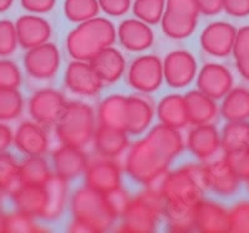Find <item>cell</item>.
Masks as SVG:
<instances>
[{
    "mask_svg": "<svg viewBox=\"0 0 249 233\" xmlns=\"http://www.w3.org/2000/svg\"><path fill=\"white\" fill-rule=\"evenodd\" d=\"M183 145L178 129L159 124L131 146L124 160V170L136 183L152 186L168 171Z\"/></svg>",
    "mask_w": 249,
    "mask_h": 233,
    "instance_id": "6da1fadb",
    "label": "cell"
},
{
    "mask_svg": "<svg viewBox=\"0 0 249 233\" xmlns=\"http://www.w3.org/2000/svg\"><path fill=\"white\" fill-rule=\"evenodd\" d=\"M117 31L110 20L92 17L80 23L66 37V48L74 60L90 61L100 51L112 46Z\"/></svg>",
    "mask_w": 249,
    "mask_h": 233,
    "instance_id": "7a4b0ae2",
    "label": "cell"
},
{
    "mask_svg": "<svg viewBox=\"0 0 249 233\" xmlns=\"http://www.w3.org/2000/svg\"><path fill=\"white\" fill-rule=\"evenodd\" d=\"M159 188L166 201L196 206L204 199V192L208 190L204 165L187 164L173 171H167Z\"/></svg>",
    "mask_w": 249,
    "mask_h": 233,
    "instance_id": "3957f363",
    "label": "cell"
},
{
    "mask_svg": "<svg viewBox=\"0 0 249 233\" xmlns=\"http://www.w3.org/2000/svg\"><path fill=\"white\" fill-rule=\"evenodd\" d=\"M166 200L159 187L147 186L144 191L130 200V203L122 214L120 232L148 233L157 228L163 217Z\"/></svg>",
    "mask_w": 249,
    "mask_h": 233,
    "instance_id": "277c9868",
    "label": "cell"
},
{
    "mask_svg": "<svg viewBox=\"0 0 249 233\" xmlns=\"http://www.w3.org/2000/svg\"><path fill=\"white\" fill-rule=\"evenodd\" d=\"M70 207L74 219L84 223L90 232H106L117 218L108 206L105 194L88 186L74 192L71 196Z\"/></svg>",
    "mask_w": 249,
    "mask_h": 233,
    "instance_id": "5b68a950",
    "label": "cell"
},
{
    "mask_svg": "<svg viewBox=\"0 0 249 233\" xmlns=\"http://www.w3.org/2000/svg\"><path fill=\"white\" fill-rule=\"evenodd\" d=\"M95 113L82 102H68L56 123V135L64 145L84 148L93 139L96 130Z\"/></svg>",
    "mask_w": 249,
    "mask_h": 233,
    "instance_id": "8992f818",
    "label": "cell"
},
{
    "mask_svg": "<svg viewBox=\"0 0 249 233\" xmlns=\"http://www.w3.org/2000/svg\"><path fill=\"white\" fill-rule=\"evenodd\" d=\"M127 82L139 92H155L163 82V62L155 55L137 57L128 68Z\"/></svg>",
    "mask_w": 249,
    "mask_h": 233,
    "instance_id": "52a82bcc",
    "label": "cell"
},
{
    "mask_svg": "<svg viewBox=\"0 0 249 233\" xmlns=\"http://www.w3.org/2000/svg\"><path fill=\"white\" fill-rule=\"evenodd\" d=\"M66 103L61 93L45 88L35 92L29 99V113L31 118L43 126L56 125Z\"/></svg>",
    "mask_w": 249,
    "mask_h": 233,
    "instance_id": "ba28073f",
    "label": "cell"
},
{
    "mask_svg": "<svg viewBox=\"0 0 249 233\" xmlns=\"http://www.w3.org/2000/svg\"><path fill=\"white\" fill-rule=\"evenodd\" d=\"M197 75V61L186 50L171 51L163 61V79L172 88H183Z\"/></svg>",
    "mask_w": 249,
    "mask_h": 233,
    "instance_id": "9c48e42d",
    "label": "cell"
},
{
    "mask_svg": "<svg viewBox=\"0 0 249 233\" xmlns=\"http://www.w3.org/2000/svg\"><path fill=\"white\" fill-rule=\"evenodd\" d=\"M60 66V52L55 44L45 42L28 50L24 56V67L29 76L36 79H48L55 76Z\"/></svg>",
    "mask_w": 249,
    "mask_h": 233,
    "instance_id": "30bf717a",
    "label": "cell"
},
{
    "mask_svg": "<svg viewBox=\"0 0 249 233\" xmlns=\"http://www.w3.org/2000/svg\"><path fill=\"white\" fill-rule=\"evenodd\" d=\"M64 79L68 90L79 96H96L104 86L90 62L81 60H74L69 63Z\"/></svg>",
    "mask_w": 249,
    "mask_h": 233,
    "instance_id": "8fae6325",
    "label": "cell"
},
{
    "mask_svg": "<svg viewBox=\"0 0 249 233\" xmlns=\"http://www.w3.org/2000/svg\"><path fill=\"white\" fill-rule=\"evenodd\" d=\"M85 186L107 194L121 186V169L113 159L102 157L90 163L85 170Z\"/></svg>",
    "mask_w": 249,
    "mask_h": 233,
    "instance_id": "7c38bea8",
    "label": "cell"
},
{
    "mask_svg": "<svg viewBox=\"0 0 249 233\" xmlns=\"http://www.w3.org/2000/svg\"><path fill=\"white\" fill-rule=\"evenodd\" d=\"M237 30L230 23L215 21L202 31L199 42L204 52L214 57H226L232 54Z\"/></svg>",
    "mask_w": 249,
    "mask_h": 233,
    "instance_id": "4fadbf2b",
    "label": "cell"
},
{
    "mask_svg": "<svg viewBox=\"0 0 249 233\" xmlns=\"http://www.w3.org/2000/svg\"><path fill=\"white\" fill-rule=\"evenodd\" d=\"M197 87L211 98H223L233 88L232 72L221 63H206L197 77Z\"/></svg>",
    "mask_w": 249,
    "mask_h": 233,
    "instance_id": "5bb4252c",
    "label": "cell"
},
{
    "mask_svg": "<svg viewBox=\"0 0 249 233\" xmlns=\"http://www.w3.org/2000/svg\"><path fill=\"white\" fill-rule=\"evenodd\" d=\"M13 143L26 156H43L49 148L48 133L35 121L23 122L18 126Z\"/></svg>",
    "mask_w": 249,
    "mask_h": 233,
    "instance_id": "9a60e30c",
    "label": "cell"
},
{
    "mask_svg": "<svg viewBox=\"0 0 249 233\" xmlns=\"http://www.w3.org/2000/svg\"><path fill=\"white\" fill-rule=\"evenodd\" d=\"M195 230L204 233L230 232L228 210L221 203L203 199L195 207Z\"/></svg>",
    "mask_w": 249,
    "mask_h": 233,
    "instance_id": "2e32d148",
    "label": "cell"
},
{
    "mask_svg": "<svg viewBox=\"0 0 249 233\" xmlns=\"http://www.w3.org/2000/svg\"><path fill=\"white\" fill-rule=\"evenodd\" d=\"M18 42L23 48L30 50L49 41L51 26L44 17L37 15H23L15 23Z\"/></svg>",
    "mask_w": 249,
    "mask_h": 233,
    "instance_id": "e0dca14e",
    "label": "cell"
},
{
    "mask_svg": "<svg viewBox=\"0 0 249 233\" xmlns=\"http://www.w3.org/2000/svg\"><path fill=\"white\" fill-rule=\"evenodd\" d=\"M89 157L81 148L64 145L53 153V166L55 174L65 180H72L85 172Z\"/></svg>",
    "mask_w": 249,
    "mask_h": 233,
    "instance_id": "ac0fdd59",
    "label": "cell"
},
{
    "mask_svg": "<svg viewBox=\"0 0 249 233\" xmlns=\"http://www.w3.org/2000/svg\"><path fill=\"white\" fill-rule=\"evenodd\" d=\"M207 186L219 196H231L238 191L241 179L224 159L204 165Z\"/></svg>",
    "mask_w": 249,
    "mask_h": 233,
    "instance_id": "d6986e66",
    "label": "cell"
},
{
    "mask_svg": "<svg viewBox=\"0 0 249 233\" xmlns=\"http://www.w3.org/2000/svg\"><path fill=\"white\" fill-rule=\"evenodd\" d=\"M187 146L196 157L207 160L221 148V134L211 123L193 125L187 137Z\"/></svg>",
    "mask_w": 249,
    "mask_h": 233,
    "instance_id": "ffe728a7",
    "label": "cell"
},
{
    "mask_svg": "<svg viewBox=\"0 0 249 233\" xmlns=\"http://www.w3.org/2000/svg\"><path fill=\"white\" fill-rule=\"evenodd\" d=\"M121 45L132 52H142L152 46L155 35L148 24L139 19H127L122 21L117 30Z\"/></svg>",
    "mask_w": 249,
    "mask_h": 233,
    "instance_id": "44dd1931",
    "label": "cell"
},
{
    "mask_svg": "<svg viewBox=\"0 0 249 233\" xmlns=\"http://www.w3.org/2000/svg\"><path fill=\"white\" fill-rule=\"evenodd\" d=\"M17 211L33 217H43L46 206V190L44 186L20 184L10 192Z\"/></svg>",
    "mask_w": 249,
    "mask_h": 233,
    "instance_id": "7402d4cb",
    "label": "cell"
},
{
    "mask_svg": "<svg viewBox=\"0 0 249 233\" xmlns=\"http://www.w3.org/2000/svg\"><path fill=\"white\" fill-rule=\"evenodd\" d=\"M101 81L106 84L115 83L126 70V60L117 48L108 46L89 61Z\"/></svg>",
    "mask_w": 249,
    "mask_h": 233,
    "instance_id": "603a6c76",
    "label": "cell"
},
{
    "mask_svg": "<svg viewBox=\"0 0 249 233\" xmlns=\"http://www.w3.org/2000/svg\"><path fill=\"white\" fill-rule=\"evenodd\" d=\"M93 145L100 156L115 159L127 149V133L111 126L99 125L93 134Z\"/></svg>",
    "mask_w": 249,
    "mask_h": 233,
    "instance_id": "cb8c5ba5",
    "label": "cell"
},
{
    "mask_svg": "<svg viewBox=\"0 0 249 233\" xmlns=\"http://www.w3.org/2000/svg\"><path fill=\"white\" fill-rule=\"evenodd\" d=\"M155 117V108L148 99L140 96L127 97L126 133L139 135L147 130Z\"/></svg>",
    "mask_w": 249,
    "mask_h": 233,
    "instance_id": "d4e9b609",
    "label": "cell"
},
{
    "mask_svg": "<svg viewBox=\"0 0 249 233\" xmlns=\"http://www.w3.org/2000/svg\"><path fill=\"white\" fill-rule=\"evenodd\" d=\"M188 124H208L217 117L218 107L215 99L204 94L199 90L191 91L184 96Z\"/></svg>",
    "mask_w": 249,
    "mask_h": 233,
    "instance_id": "484cf974",
    "label": "cell"
},
{
    "mask_svg": "<svg viewBox=\"0 0 249 233\" xmlns=\"http://www.w3.org/2000/svg\"><path fill=\"white\" fill-rule=\"evenodd\" d=\"M46 190V206L41 218L54 221L62 215L68 202V180L53 174L44 185Z\"/></svg>",
    "mask_w": 249,
    "mask_h": 233,
    "instance_id": "4316f807",
    "label": "cell"
},
{
    "mask_svg": "<svg viewBox=\"0 0 249 233\" xmlns=\"http://www.w3.org/2000/svg\"><path fill=\"white\" fill-rule=\"evenodd\" d=\"M126 113H127V97L121 96V94H112V96L106 97L100 103L99 109H97L99 125L124 130L126 129Z\"/></svg>",
    "mask_w": 249,
    "mask_h": 233,
    "instance_id": "83f0119b",
    "label": "cell"
},
{
    "mask_svg": "<svg viewBox=\"0 0 249 233\" xmlns=\"http://www.w3.org/2000/svg\"><path fill=\"white\" fill-rule=\"evenodd\" d=\"M157 115L163 125L175 129L184 128L188 124L184 96L173 93L163 97L157 106Z\"/></svg>",
    "mask_w": 249,
    "mask_h": 233,
    "instance_id": "f1b7e54d",
    "label": "cell"
},
{
    "mask_svg": "<svg viewBox=\"0 0 249 233\" xmlns=\"http://www.w3.org/2000/svg\"><path fill=\"white\" fill-rule=\"evenodd\" d=\"M195 207L181 202L166 201L163 217L168 230L176 233L195 231Z\"/></svg>",
    "mask_w": 249,
    "mask_h": 233,
    "instance_id": "f546056e",
    "label": "cell"
},
{
    "mask_svg": "<svg viewBox=\"0 0 249 233\" xmlns=\"http://www.w3.org/2000/svg\"><path fill=\"white\" fill-rule=\"evenodd\" d=\"M221 113L228 122L249 119V90L244 87L232 88L224 96Z\"/></svg>",
    "mask_w": 249,
    "mask_h": 233,
    "instance_id": "4dcf8cb0",
    "label": "cell"
},
{
    "mask_svg": "<svg viewBox=\"0 0 249 233\" xmlns=\"http://www.w3.org/2000/svg\"><path fill=\"white\" fill-rule=\"evenodd\" d=\"M161 25L162 31L166 34V36L175 40H182L192 35L193 31L196 30L197 17L164 10Z\"/></svg>",
    "mask_w": 249,
    "mask_h": 233,
    "instance_id": "1f68e13d",
    "label": "cell"
},
{
    "mask_svg": "<svg viewBox=\"0 0 249 233\" xmlns=\"http://www.w3.org/2000/svg\"><path fill=\"white\" fill-rule=\"evenodd\" d=\"M51 175L53 172L43 156H28V159L20 164V184L44 186Z\"/></svg>",
    "mask_w": 249,
    "mask_h": 233,
    "instance_id": "d6a6232c",
    "label": "cell"
},
{
    "mask_svg": "<svg viewBox=\"0 0 249 233\" xmlns=\"http://www.w3.org/2000/svg\"><path fill=\"white\" fill-rule=\"evenodd\" d=\"M249 139V123L247 121L228 122L221 133V146L226 153L246 148Z\"/></svg>",
    "mask_w": 249,
    "mask_h": 233,
    "instance_id": "836d02e7",
    "label": "cell"
},
{
    "mask_svg": "<svg viewBox=\"0 0 249 233\" xmlns=\"http://www.w3.org/2000/svg\"><path fill=\"white\" fill-rule=\"evenodd\" d=\"M100 5L97 0H65L64 13L72 23H84L86 20L96 17Z\"/></svg>",
    "mask_w": 249,
    "mask_h": 233,
    "instance_id": "e575fe53",
    "label": "cell"
},
{
    "mask_svg": "<svg viewBox=\"0 0 249 233\" xmlns=\"http://www.w3.org/2000/svg\"><path fill=\"white\" fill-rule=\"evenodd\" d=\"M166 10V0H135L133 14L148 25L161 23Z\"/></svg>",
    "mask_w": 249,
    "mask_h": 233,
    "instance_id": "d590c367",
    "label": "cell"
},
{
    "mask_svg": "<svg viewBox=\"0 0 249 233\" xmlns=\"http://www.w3.org/2000/svg\"><path fill=\"white\" fill-rule=\"evenodd\" d=\"M20 164L9 153H0V187L5 192H10L20 185Z\"/></svg>",
    "mask_w": 249,
    "mask_h": 233,
    "instance_id": "8d00e7d4",
    "label": "cell"
},
{
    "mask_svg": "<svg viewBox=\"0 0 249 233\" xmlns=\"http://www.w3.org/2000/svg\"><path fill=\"white\" fill-rule=\"evenodd\" d=\"M23 96L18 90L0 88V122L18 118L23 112Z\"/></svg>",
    "mask_w": 249,
    "mask_h": 233,
    "instance_id": "74e56055",
    "label": "cell"
},
{
    "mask_svg": "<svg viewBox=\"0 0 249 233\" xmlns=\"http://www.w3.org/2000/svg\"><path fill=\"white\" fill-rule=\"evenodd\" d=\"M35 222V217L28 214L15 211L10 215H5V228L4 232H44Z\"/></svg>",
    "mask_w": 249,
    "mask_h": 233,
    "instance_id": "f35d334b",
    "label": "cell"
},
{
    "mask_svg": "<svg viewBox=\"0 0 249 233\" xmlns=\"http://www.w3.org/2000/svg\"><path fill=\"white\" fill-rule=\"evenodd\" d=\"M228 231L249 233V201H239L228 210Z\"/></svg>",
    "mask_w": 249,
    "mask_h": 233,
    "instance_id": "ab89813d",
    "label": "cell"
},
{
    "mask_svg": "<svg viewBox=\"0 0 249 233\" xmlns=\"http://www.w3.org/2000/svg\"><path fill=\"white\" fill-rule=\"evenodd\" d=\"M18 45L19 42L15 24L10 20H0V57L14 54Z\"/></svg>",
    "mask_w": 249,
    "mask_h": 233,
    "instance_id": "60d3db41",
    "label": "cell"
},
{
    "mask_svg": "<svg viewBox=\"0 0 249 233\" xmlns=\"http://www.w3.org/2000/svg\"><path fill=\"white\" fill-rule=\"evenodd\" d=\"M224 160L232 168L239 179L248 181L249 180V150L247 148L232 150L226 153Z\"/></svg>",
    "mask_w": 249,
    "mask_h": 233,
    "instance_id": "b9f144b4",
    "label": "cell"
},
{
    "mask_svg": "<svg viewBox=\"0 0 249 233\" xmlns=\"http://www.w3.org/2000/svg\"><path fill=\"white\" fill-rule=\"evenodd\" d=\"M21 83V73L14 62L0 59V88L18 90Z\"/></svg>",
    "mask_w": 249,
    "mask_h": 233,
    "instance_id": "7bdbcfd3",
    "label": "cell"
},
{
    "mask_svg": "<svg viewBox=\"0 0 249 233\" xmlns=\"http://www.w3.org/2000/svg\"><path fill=\"white\" fill-rule=\"evenodd\" d=\"M105 197L107 200L108 206H110L111 210L113 211V214L116 215L117 217L122 216V214L124 212L131 200L130 195L127 194V191H124L121 186L105 194Z\"/></svg>",
    "mask_w": 249,
    "mask_h": 233,
    "instance_id": "ee69618b",
    "label": "cell"
},
{
    "mask_svg": "<svg viewBox=\"0 0 249 233\" xmlns=\"http://www.w3.org/2000/svg\"><path fill=\"white\" fill-rule=\"evenodd\" d=\"M166 10L196 17L199 14L196 0H166Z\"/></svg>",
    "mask_w": 249,
    "mask_h": 233,
    "instance_id": "f6af8a7d",
    "label": "cell"
},
{
    "mask_svg": "<svg viewBox=\"0 0 249 233\" xmlns=\"http://www.w3.org/2000/svg\"><path fill=\"white\" fill-rule=\"evenodd\" d=\"M232 54L235 60L249 56V25L237 30Z\"/></svg>",
    "mask_w": 249,
    "mask_h": 233,
    "instance_id": "bcb514c9",
    "label": "cell"
},
{
    "mask_svg": "<svg viewBox=\"0 0 249 233\" xmlns=\"http://www.w3.org/2000/svg\"><path fill=\"white\" fill-rule=\"evenodd\" d=\"M100 8L111 16H121L128 12L131 0H97Z\"/></svg>",
    "mask_w": 249,
    "mask_h": 233,
    "instance_id": "7dc6e473",
    "label": "cell"
},
{
    "mask_svg": "<svg viewBox=\"0 0 249 233\" xmlns=\"http://www.w3.org/2000/svg\"><path fill=\"white\" fill-rule=\"evenodd\" d=\"M223 10L231 16L244 17L249 15V0H224Z\"/></svg>",
    "mask_w": 249,
    "mask_h": 233,
    "instance_id": "c3c4849f",
    "label": "cell"
},
{
    "mask_svg": "<svg viewBox=\"0 0 249 233\" xmlns=\"http://www.w3.org/2000/svg\"><path fill=\"white\" fill-rule=\"evenodd\" d=\"M56 0H21V6L33 14H45L55 6Z\"/></svg>",
    "mask_w": 249,
    "mask_h": 233,
    "instance_id": "681fc988",
    "label": "cell"
},
{
    "mask_svg": "<svg viewBox=\"0 0 249 233\" xmlns=\"http://www.w3.org/2000/svg\"><path fill=\"white\" fill-rule=\"evenodd\" d=\"M198 10L207 16L217 15L223 10L224 0H196Z\"/></svg>",
    "mask_w": 249,
    "mask_h": 233,
    "instance_id": "f907efd6",
    "label": "cell"
},
{
    "mask_svg": "<svg viewBox=\"0 0 249 233\" xmlns=\"http://www.w3.org/2000/svg\"><path fill=\"white\" fill-rule=\"evenodd\" d=\"M13 139H14V133L10 129V126L0 122V153L6 152L9 145L13 143Z\"/></svg>",
    "mask_w": 249,
    "mask_h": 233,
    "instance_id": "816d5d0a",
    "label": "cell"
},
{
    "mask_svg": "<svg viewBox=\"0 0 249 233\" xmlns=\"http://www.w3.org/2000/svg\"><path fill=\"white\" fill-rule=\"evenodd\" d=\"M235 63H237V70L241 73V76L247 81H249V56L237 59Z\"/></svg>",
    "mask_w": 249,
    "mask_h": 233,
    "instance_id": "f5cc1de1",
    "label": "cell"
},
{
    "mask_svg": "<svg viewBox=\"0 0 249 233\" xmlns=\"http://www.w3.org/2000/svg\"><path fill=\"white\" fill-rule=\"evenodd\" d=\"M13 4V0H0V13L8 10Z\"/></svg>",
    "mask_w": 249,
    "mask_h": 233,
    "instance_id": "db71d44e",
    "label": "cell"
},
{
    "mask_svg": "<svg viewBox=\"0 0 249 233\" xmlns=\"http://www.w3.org/2000/svg\"><path fill=\"white\" fill-rule=\"evenodd\" d=\"M5 228V214H3V211L0 210V232H4Z\"/></svg>",
    "mask_w": 249,
    "mask_h": 233,
    "instance_id": "11a10c76",
    "label": "cell"
},
{
    "mask_svg": "<svg viewBox=\"0 0 249 233\" xmlns=\"http://www.w3.org/2000/svg\"><path fill=\"white\" fill-rule=\"evenodd\" d=\"M246 148H247V149L249 150V139H248V143H247V146H246Z\"/></svg>",
    "mask_w": 249,
    "mask_h": 233,
    "instance_id": "9f6ffc18",
    "label": "cell"
},
{
    "mask_svg": "<svg viewBox=\"0 0 249 233\" xmlns=\"http://www.w3.org/2000/svg\"><path fill=\"white\" fill-rule=\"evenodd\" d=\"M248 187H249V180H248Z\"/></svg>",
    "mask_w": 249,
    "mask_h": 233,
    "instance_id": "6f0895ef",
    "label": "cell"
}]
</instances>
